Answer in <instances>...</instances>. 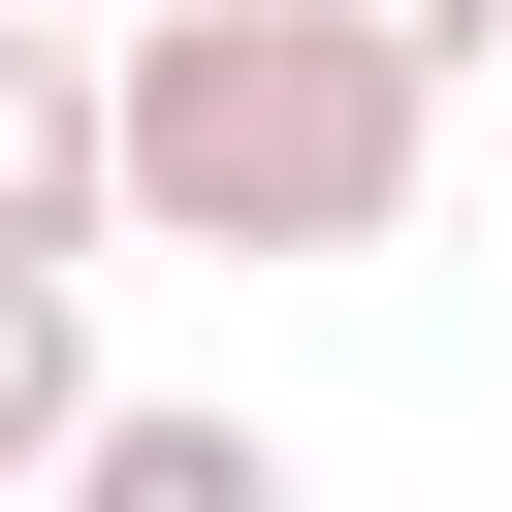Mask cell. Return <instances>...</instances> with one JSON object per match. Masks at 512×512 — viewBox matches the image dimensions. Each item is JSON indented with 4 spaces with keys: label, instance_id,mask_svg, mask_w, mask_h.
Returning <instances> with one entry per match:
<instances>
[{
    "label": "cell",
    "instance_id": "obj_6",
    "mask_svg": "<svg viewBox=\"0 0 512 512\" xmlns=\"http://www.w3.org/2000/svg\"><path fill=\"white\" fill-rule=\"evenodd\" d=\"M64 32H128V0H64Z\"/></svg>",
    "mask_w": 512,
    "mask_h": 512
},
{
    "label": "cell",
    "instance_id": "obj_1",
    "mask_svg": "<svg viewBox=\"0 0 512 512\" xmlns=\"http://www.w3.org/2000/svg\"><path fill=\"white\" fill-rule=\"evenodd\" d=\"M128 224L160 256H384L416 224V128L448 64H384L352 0H128Z\"/></svg>",
    "mask_w": 512,
    "mask_h": 512
},
{
    "label": "cell",
    "instance_id": "obj_2",
    "mask_svg": "<svg viewBox=\"0 0 512 512\" xmlns=\"http://www.w3.org/2000/svg\"><path fill=\"white\" fill-rule=\"evenodd\" d=\"M128 224V64L64 0H0V256H96Z\"/></svg>",
    "mask_w": 512,
    "mask_h": 512
},
{
    "label": "cell",
    "instance_id": "obj_5",
    "mask_svg": "<svg viewBox=\"0 0 512 512\" xmlns=\"http://www.w3.org/2000/svg\"><path fill=\"white\" fill-rule=\"evenodd\" d=\"M352 32H384V64H512V0H352Z\"/></svg>",
    "mask_w": 512,
    "mask_h": 512
},
{
    "label": "cell",
    "instance_id": "obj_4",
    "mask_svg": "<svg viewBox=\"0 0 512 512\" xmlns=\"http://www.w3.org/2000/svg\"><path fill=\"white\" fill-rule=\"evenodd\" d=\"M64 416H96V320H64V256H0V480H64Z\"/></svg>",
    "mask_w": 512,
    "mask_h": 512
},
{
    "label": "cell",
    "instance_id": "obj_3",
    "mask_svg": "<svg viewBox=\"0 0 512 512\" xmlns=\"http://www.w3.org/2000/svg\"><path fill=\"white\" fill-rule=\"evenodd\" d=\"M32 512H288V448H256V416H160V384H96Z\"/></svg>",
    "mask_w": 512,
    "mask_h": 512
}]
</instances>
